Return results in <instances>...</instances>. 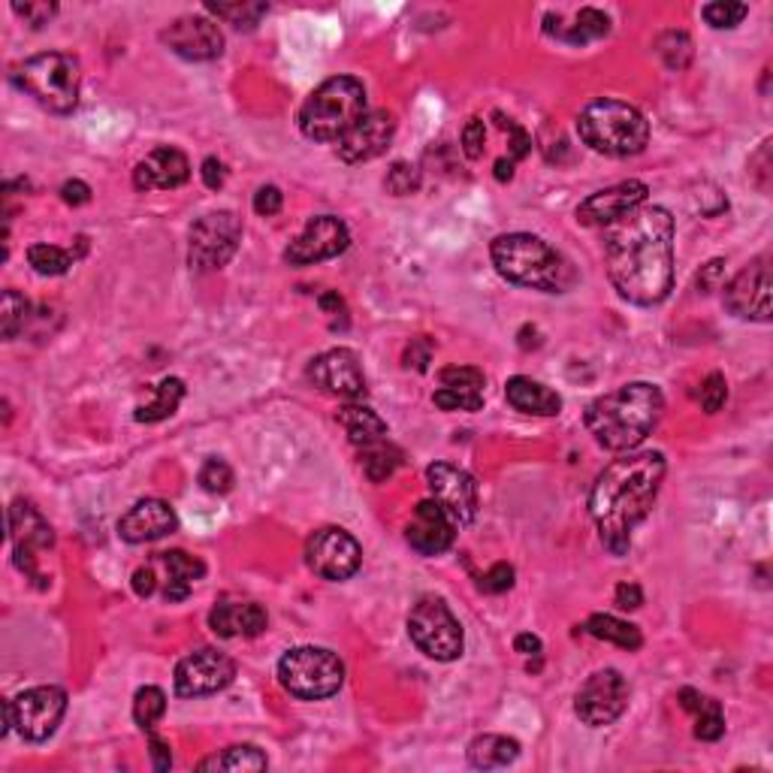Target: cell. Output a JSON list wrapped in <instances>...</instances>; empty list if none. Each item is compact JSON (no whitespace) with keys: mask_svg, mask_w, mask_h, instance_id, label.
I'll use <instances>...</instances> for the list:
<instances>
[{"mask_svg":"<svg viewBox=\"0 0 773 773\" xmlns=\"http://www.w3.org/2000/svg\"><path fill=\"white\" fill-rule=\"evenodd\" d=\"M608 275L622 300L656 305L674 287V218L662 206H641L605 227Z\"/></svg>","mask_w":773,"mask_h":773,"instance_id":"cell-1","label":"cell"},{"mask_svg":"<svg viewBox=\"0 0 773 773\" xmlns=\"http://www.w3.org/2000/svg\"><path fill=\"white\" fill-rule=\"evenodd\" d=\"M668 462L658 450H644L629 457L613 459L608 469L598 475L596 487L589 492V514L596 520L598 535L605 551L613 556H625L632 547V532L644 523L653 511L658 487L665 481Z\"/></svg>","mask_w":773,"mask_h":773,"instance_id":"cell-2","label":"cell"},{"mask_svg":"<svg viewBox=\"0 0 773 773\" xmlns=\"http://www.w3.org/2000/svg\"><path fill=\"white\" fill-rule=\"evenodd\" d=\"M665 396L656 384L634 381L610 390L586 409V426L598 445L608 450H634L662 421Z\"/></svg>","mask_w":773,"mask_h":773,"instance_id":"cell-3","label":"cell"},{"mask_svg":"<svg viewBox=\"0 0 773 773\" xmlns=\"http://www.w3.org/2000/svg\"><path fill=\"white\" fill-rule=\"evenodd\" d=\"M490 254L499 275L511 284H520V287L565 293L577 282L575 266L556 248L532 233L499 236L492 242Z\"/></svg>","mask_w":773,"mask_h":773,"instance_id":"cell-4","label":"cell"},{"mask_svg":"<svg viewBox=\"0 0 773 773\" xmlns=\"http://www.w3.org/2000/svg\"><path fill=\"white\" fill-rule=\"evenodd\" d=\"M580 140L598 154L608 157H632L641 154L650 142V124L641 109L622 100H596L577 116Z\"/></svg>","mask_w":773,"mask_h":773,"instance_id":"cell-5","label":"cell"},{"mask_svg":"<svg viewBox=\"0 0 773 773\" xmlns=\"http://www.w3.org/2000/svg\"><path fill=\"white\" fill-rule=\"evenodd\" d=\"M366 116V88L353 76L317 85L300 109V130L315 142H339Z\"/></svg>","mask_w":773,"mask_h":773,"instance_id":"cell-6","label":"cell"},{"mask_svg":"<svg viewBox=\"0 0 773 773\" xmlns=\"http://www.w3.org/2000/svg\"><path fill=\"white\" fill-rule=\"evenodd\" d=\"M12 83L48 112H73L79 104V61L64 52H43L12 70Z\"/></svg>","mask_w":773,"mask_h":773,"instance_id":"cell-7","label":"cell"},{"mask_svg":"<svg viewBox=\"0 0 773 773\" xmlns=\"http://www.w3.org/2000/svg\"><path fill=\"white\" fill-rule=\"evenodd\" d=\"M282 686L303 701H324L333 698L345 683V665L333 650L324 646H296L284 653L279 662Z\"/></svg>","mask_w":773,"mask_h":773,"instance_id":"cell-8","label":"cell"},{"mask_svg":"<svg viewBox=\"0 0 773 773\" xmlns=\"http://www.w3.org/2000/svg\"><path fill=\"white\" fill-rule=\"evenodd\" d=\"M409 634L423 656L454 662L462 656V625L442 598H421L409 613Z\"/></svg>","mask_w":773,"mask_h":773,"instance_id":"cell-9","label":"cell"},{"mask_svg":"<svg viewBox=\"0 0 773 773\" xmlns=\"http://www.w3.org/2000/svg\"><path fill=\"white\" fill-rule=\"evenodd\" d=\"M242 242V221L236 211H209L190 227V266L199 272H215L230 263Z\"/></svg>","mask_w":773,"mask_h":773,"instance_id":"cell-10","label":"cell"},{"mask_svg":"<svg viewBox=\"0 0 773 773\" xmlns=\"http://www.w3.org/2000/svg\"><path fill=\"white\" fill-rule=\"evenodd\" d=\"M3 704L10 707L12 728L24 740L43 743L58 731L61 719L67 714V692L58 686H34Z\"/></svg>","mask_w":773,"mask_h":773,"instance_id":"cell-11","label":"cell"},{"mask_svg":"<svg viewBox=\"0 0 773 773\" xmlns=\"http://www.w3.org/2000/svg\"><path fill=\"white\" fill-rule=\"evenodd\" d=\"M629 695L632 692H629V683H625L620 671H596L592 677H586V683L575 695L577 719L589 728L613 726L625 714Z\"/></svg>","mask_w":773,"mask_h":773,"instance_id":"cell-12","label":"cell"},{"mask_svg":"<svg viewBox=\"0 0 773 773\" xmlns=\"http://www.w3.org/2000/svg\"><path fill=\"white\" fill-rule=\"evenodd\" d=\"M305 563L324 580H348L360 571L363 547L345 529H317L305 544Z\"/></svg>","mask_w":773,"mask_h":773,"instance_id":"cell-13","label":"cell"},{"mask_svg":"<svg viewBox=\"0 0 773 773\" xmlns=\"http://www.w3.org/2000/svg\"><path fill=\"white\" fill-rule=\"evenodd\" d=\"M10 538H12V556H15V565L22 568L24 575L36 580L40 586L43 584V575L36 571V553L48 551L55 544V532L48 526V520L34 504L24 502H12L10 508Z\"/></svg>","mask_w":773,"mask_h":773,"instance_id":"cell-14","label":"cell"},{"mask_svg":"<svg viewBox=\"0 0 773 773\" xmlns=\"http://www.w3.org/2000/svg\"><path fill=\"white\" fill-rule=\"evenodd\" d=\"M236 677V662L221 650H194L176 665V692L182 698H203L227 689Z\"/></svg>","mask_w":773,"mask_h":773,"instance_id":"cell-15","label":"cell"},{"mask_svg":"<svg viewBox=\"0 0 773 773\" xmlns=\"http://www.w3.org/2000/svg\"><path fill=\"white\" fill-rule=\"evenodd\" d=\"M351 242V233L341 218L336 215H317L312 221L305 224V230L296 239H293L287 251H284V260L291 266H312V263H320V260L339 258L341 251L348 248Z\"/></svg>","mask_w":773,"mask_h":773,"instance_id":"cell-16","label":"cell"},{"mask_svg":"<svg viewBox=\"0 0 773 773\" xmlns=\"http://www.w3.org/2000/svg\"><path fill=\"white\" fill-rule=\"evenodd\" d=\"M426 481L433 490V499L447 514L454 516L457 526H466L478 514V483L469 471L457 469L450 462H435L426 469Z\"/></svg>","mask_w":773,"mask_h":773,"instance_id":"cell-17","label":"cell"},{"mask_svg":"<svg viewBox=\"0 0 773 773\" xmlns=\"http://www.w3.org/2000/svg\"><path fill=\"white\" fill-rule=\"evenodd\" d=\"M308 378L329 396L348 399V402L366 396L363 366L357 360V353L348 348H333V351L315 357L308 366Z\"/></svg>","mask_w":773,"mask_h":773,"instance_id":"cell-18","label":"cell"},{"mask_svg":"<svg viewBox=\"0 0 773 773\" xmlns=\"http://www.w3.org/2000/svg\"><path fill=\"white\" fill-rule=\"evenodd\" d=\"M393 137H396V116L386 109H372L341 137L336 152L345 164H363L384 154Z\"/></svg>","mask_w":773,"mask_h":773,"instance_id":"cell-19","label":"cell"},{"mask_svg":"<svg viewBox=\"0 0 773 773\" xmlns=\"http://www.w3.org/2000/svg\"><path fill=\"white\" fill-rule=\"evenodd\" d=\"M726 305L731 315L743 320H771V266L759 258L752 266L738 272L726 287Z\"/></svg>","mask_w":773,"mask_h":773,"instance_id":"cell-20","label":"cell"},{"mask_svg":"<svg viewBox=\"0 0 773 773\" xmlns=\"http://www.w3.org/2000/svg\"><path fill=\"white\" fill-rule=\"evenodd\" d=\"M161 40L185 61H215L224 52L221 28L203 15H182L166 28Z\"/></svg>","mask_w":773,"mask_h":773,"instance_id":"cell-21","label":"cell"},{"mask_svg":"<svg viewBox=\"0 0 773 773\" xmlns=\"http://www.w3.org/2000/svg\"><path fill=\"white\" fill-rule=\"evenodd\" d=\"M646 185L644 182H620L608 190H598L592 197H586L577 206V221L586 227H610L620 218H625L629 211L641 209L646 203Z\"/></svg>","mask_w":773,"mask_h":773,"instance_id":"cell-22","label":"cell"},{"mask_svg":"<svg viewBox=\"0 0 773 773\" xmlns=\"http://www.w3.org/2000/svg\"><path fill=\"white\" fill-rule=\"evenodd\" d=\"M405 538H409L411 551H417L421 556H438L457 538V523L435 499H426L414 508Z\"/></svg>","mask_w":773,"mask_h":773,"instance_id":"cell-23","label":"cell"},{"mask_svg":"<svg viewBox=\"0 0 773 773\" xmlns=\"http://www.w3.org/2000/svg\"><path fill=\"white\" fill-rule=\"evenodd\" d=\"M178 529L176 511L164 499H142L118 520V535L128 544H149L173 535Z\"/></svg>","mask_w":773,"mask_h":773,"instance_id":"cell-24","label":"cell"},{"mask_svg":"<svg viewBox=\"0 0 773 773\" xmlns=\"http://www.w3.org/2000/svg\"><path fill=\"white\" fill-rule=\"evenodd\" d=\"M149 568H152L157 592H161L166 601H182V598H188L194 584L206 575V565L199 563L197 556H188L185 551L157 553L152 563H149Z\"/></svg>","mask_w":773,"mask_h":773,"instance_id":"cell-25","label":"cell"},{"mask_svg":"<svg viewBox=\"0 0 773 773\" xmlns=\"http://www.w3.org/2000/svg\"><path fill=\"white\" fill-rule=\"evenodd\" d=\"M190 178V164L185 152L161 145L154 149L145 161L137 164L133 170V185L140 190H173L182 188Z\"/></svg>","mask_w":773,"mask_h":773,"instance_id":"cell-26","label":"cell"},{"mask_svg":"<svg viewBox=\"0 0 773 773\" xmlns=\"http://www.w3.org/2000/svg\"><path fill=\"white\" fill-rule=\"evenodd\" d=\"M266 625L270 617L254 601H221L209 613V629L218 638H258Z\"/></svg>","mask_w":773,"mask_h":773,"instance_id":"cell-27","label":"cell"},{"mask_svg":"<svg viewBox=\"0 0 773 773\" xmlns=\"http://www.w3.org/2000/svg\"><path fill=\"white\" fill-rule=\"evenodd\" d=\"M504 399L523 414H535V417H556L563 411V396L551 390L541 381H532L526 375H514L504 384Z\"/></svg>","mask_w":773,"mask_h":773,"instance_id":"cell-28","label":"cell"},{"mask_svg":"<svg viewBox=\"0 0 773 773\" xmlns=\"http://www.w3.org/2000/svg\"><path fill=\"white\" fill-rule=\"evenodd\" d=\"M544 22H547L544 31L556 36V40L568 43V46H586V43L610 34V19L601 10H592V7L577 12L575 24H559V15H547Z\"/></svg>","mask_w":773,"mask_h":773,"instance_id":"cell-29","label":"cell"},{"mask_svg":"<svg viewBox=\"0 0 773 773\" xmlns=\"http://www.w3.org/2000/svg\"><path fill=\"white\" fill-rule=\"evenodd\" d=\"M679 707L686 714L695 716V738L698 740H719L726 734V716L722 707L714 698H707L695 689H679Z\"/></svg>","mask_w":773,"mask_h":773,"instance_id":"cell-30","label":"cell"},{"mask_svg":"<svg viewBox=\"0 0 773 773\" xmlns=\"http://www.w3.org/2000/svg\"><path fill=\"white\" fill-rule=\"evenodd\" d=\"M339 423L357 447H369L386 438V423L369 405H360V402H348L339 411Z\"/></svg>","mask_w":773,"mask_h":773,"instance_id":"cell-31","label":"cell"},{"mask_svg":"<svg viewBox=\"0 0 773 773\" xmlns=\"http://www.w3.org/2000/svg\"><path fill=\"white\" fill-rule=\"evenodd\" d=\"M520 755V743L514 738L504 734H481L469 743V762L478 771H496V767H508L516 762Z\"/></svg>","mask_w":773,"mask_h":773,"instance_id":"cell-32","label":"cell"},{"mask_svg":"<svg viewBox=\"0 0 773 773\" xmlns=\"http://www.w3.org/2000/svg\"><path fill=\"white\" fill-rule=\"evenodd\" d=\"M584 629L586 634H592V638H598V641L617 644L622 646V650H629V653L641 650V644H644V638H641V632H638V625H632V622H625V620H617V617H610V613H592V617L586 620Z\"/></svg>","mask_w":773,"mask_h":773,"instance_id":"cell-33","label":"cell"},{"mask_svg":"<svg viewBox=\"0 0 773 773\" xmlns=\"http://www.w3.org/2000/svg\"><path fill=\"white\" fill-rule=\"evenodd\" d=\"M185 399V381L182 378H164L161 384L154 386V399L149 405L137 409V421L140 423H161L170 414H176V409Z\"/></svg>","mask_w":773,"mask_h":773,"instance_id":"cell-34","label":"cell"},{"mask_svg":"<svg viewBox=\"0 0 773 773\" xmlns=\"http://www.w3.org/2000/svg\"><path fill=\"white\" fill-rule=\"evenodd\" d=\"M270 759L251 747V743H242V747H227L224 752H215L211 759L199 762V771H266Z\"/></svg>","mask_w":773,"mask_h":773,"instance_id":"cell-35","label":"cell"},{"mask_svg":"<svg viewBox=\"0 0 773 773\" xmlns=\"http://www.w3.org/2000/svg\"><path fill=\"white\" fill-rule=\"evenodd\" d=\"M360 462H363L366 478L372 483H381L402 466V450L396 445H390V438H384V442H375V445L360 447Z\"/></svg>","mask_w":773,"mask_h":773,"instance_id":"cell-36","label":"cell"},{"mask_svg":"<svg viewBox=\"0 0 773 773\" xmlns=\"http://www.w3.org/2000/svg\"><path fill=\"white\" fill-rule=\"evenodd\" d=\"M166 714V695L157 686H142L133 695V719L142 731H152Z\"/></svg>","mask_w":773,"mask_h":773,"instance_id":"cell-37","label":"cell"},{"mask_svg":"<svg viewBox=\"0 0 773 773\" xmlns=\"http://www.w3.org/2000/svg\"><path fill=\"white\" fill-rule=\"evenodd\" d=\"M73 251H64L58 246H48V242H36L28 248V263L34 266L40 275H64L73 266Z\"/></svg>","mask_w":773,"mask_h":773,"instance_id":"cell-38","label":"cell"},{"mask_svg":"<svg viewBox=\"0 0 773 773\" xmlns=\"http://www.w3.org/2000/svg\"><path fill=\"white\" fill-rule=\"evenodd\" d=\"M206 10H209L211 15H218L221 22L251 31V28L270 12V7H266V3H242V0H239V3H206Z\"/></svg>","mask_w":773,"mask_h":773,"instance_id":"cell-39","label":"cell"},{"mask_svg":"<svg viewBox=\"0 0 773 773\" xmlns=\"http://www.w3.org/2000/svg\"><path fill=\"white\" fill-rule=\"evenodd\" d=\"M31 317V303L19 291H3V308H0V333L3 339L12 341Z\"/></svg>","mask_w":773,"mask_h":773,"instance_id":"cell-40","label":"cell"},{"mask_svg":"<svg viewBox=\"0 0 773 773\" xmlns=\"http://www.w3.org/2000/svg\"><path fill=\"white\" fill-rule=\"evenodd\" d=\"M658 55L668 64V70H686L692 61V40L683 31L658 36Z\"/></svg>","mask_w":773,"mask_h":773,"instance_id":"cell-41","label":"cell"},{"mask_svg":"<svg viewBox=\"0 0 773 773\" xmlns=\"http://www.w3.org/2000/svg\"><path fill=\"white\" fill-rule=\"evenodd\" d=\"M435 405L442 411H481L483 390H466V386H442L435 390Z\"/></svg>","mask_w":773,"mask_h":773,"instance_id":"cell-42","label":"cell"},{"mask_svg":"<svg viewBox=\"0 0 773 773\" xmlns=\"http://www.w3.org/2000/svg\"><path fill=\"white\" fill-rule=\"evenodd\" d=\"M747 15H750V7L747 3H731V0H719V3H707L704 7V22L716 28V31L738 28Z\"/></svg>","mask_w":773,"mask_h":773,"instance_id":"cell-43","label":"cell"},{"mask_svg":"<svg viewBox=\"0 0 773 773\" xmlns=\"http://www.w3.org/2000/svg\"><path fill=\"white\" fill-rule=\"evenodd\" d=\"M199 483H203V490L206 492L224 496V492L233 490V469H230L224 459H206L203 469H199Z\"/></svg>","mask_w":773,"mask_h":773,"instance_id":"cell-44","label":"cell"},{"mask_svg":"<svg viewBox=\"0 0 773 773\" xmlns=\"http://www.w3.org/2000/svg\"><path fill=\"white\" fill-rule=\"evenodd\" d=\"M384 188L390 190L393 197H409V194H414V190L421 188V173H417V166L402 164V161L393 164L384 178Z\"/></svg>","mask_w":773,"mask_h":773,"instance_id":"cell-45","label":"cell"},{"mask_svg":"<svg viewBox=\"0 0 773 773\" xmlns=\"http://www.w3.org/2000/svg\"><path fill=\"white\" fill-rule=\"evenodd\" d=\"M438 381H442V386H466V390H483V384H487V375H483L481 369H475V366H447V369H442V372H438Z\"/></svg>","mask_w":773,"mask_h":773,"instance_id":"cell-46","label":"cell"},{"mask_svg":"<svg viewBox=\"0 0 773 773\" xmlns=\"http://www.w3.org/2000/svg\"><path fill=\"white\" fill-rule=\"evenodd\" d=\"M726 399H728L726 375H719V372H714V375L704 378V384H701V409L707 411V414H716V411L726 405Z\"/></svg>","mask_w":773,"mask_h":773,"instance_id":"cell-47","label":"cell"},{"mask_svg":"<svg viewBox=\"0 0 773 773\" xmlns=\"http://www.w3.org/2000/svg\"><path fill=\"white\" fill-rule=\"evenodd\" d=\"M511 586H514V568H511L508 563H496L490 571L481 577V592H487V596L508 592Z\"/></svg>","mask_w":773,"mask_h":773,"instance_id":"cell-48","label":"cell"},{"mask_svg":"<svg viewBox=\"0 0 773 773\" xmlns=\"http://www.w3.org/2000/svg\"><path fill=\"white\" fill-rule=\"evenodd\" d=\"M483 145H487V124L481 118H469V124L462 130V152L469 161L483 157Z\"/></svg>","mask_w":773,"mask_h":773,"instance_id":"cell-49","label":"cell"},{"mask_svg":"<svg viewBox=\"0 0 773 773\" xmlns=\"http://www.w3.org/2000/svg\"><path fill=\"white\" fill-rule=\"evenodd\" d=\"M12 12L22 15L31 28H43V24H48V19L58 12V7H55V3H12Z\"/></svg>","mask_w":773,"mask_h":773,"instance_id":"cell-50","label":"cell"},{"mask_svg":"<svg viewBox=\"0 0 773 773\" xmlns=\"http://www.w3.org/2000/svg\"><path fill=\"white\" fill-rule=\"evenodd\" d=\"M284 206V197L282 190L275 188V185H263V188L254 194V211L258 215H263V218H272V215H279Z\"/></svg>","mask_w":773,"mask_h":773,"instance_id":"cell-51","label":"cell"},{"mask_svg":"<svg viewBox=\"0 0 773 773\" xmlns=\"http://www.w3.org/2000/svg\"><path fill=\"white\" fill-rule=\"evenodd\" d=\"M722 275H726V260H710L707 266H701V272H698V291L701 293H710L716 291L719 284H722Z\"/></svg>","mask_w":773,"mask_h":773,"instance_id":"cell-52","label":"cell"},{"mask_svg":"<svg viewBox=\"0 0 773 773\" xmlns=\"http://www.w3.org/2000/svg\"><path fill=\"white\" fill-rule=\"evenodd\" d=\"M433 360V345L423 339H414L409 345V351H405V366H414L417 372H426V363Z\"/></svg>","mask_w":773,"mask_h":773,"instance_id":"cell-53","label":"cell"},{"mask_svg":"<svg viewBox=\"0 0 773 773\" xmlns=\"http://www.w3.org/2000/svg\"><path fill=\"white\" fill-rule=\"evenodd\" d=\"M613 601H617V608L620 610H638L644 605V592H641V586L638 584H620L617 586V592H613Z\"/></svg>","mask_w":773,"mask_h":773,"instance_id":"cell-54","label":"cell"},{"mask_svg":"<svg viewBox=\"0 0 773 773\" xmlns=\"http://www.w3.org/2000/svg\"><path fill=\"white\" fill-rule=\"evenodd\" d=\"M199 176H203V185L209 190H218L224 188V182H227V170H224V164L218 161V157H206L203 161V170H199Z\"/></svg>","mask_w":773,"mask_h":773,"instance_id":"cell-55","label":"cell"},{"mask_svg":"<svg viewBox=\"0 0 773 773\" xmlns=\"http://www.w3.org/2000/svg\"><path fill=\"white\" fill-rule=\"evenodd\" d=\"M61 199H64L67 206H85V203L91 199V188H88L85 182H79V178H73V182H64V185H61Z\"/></svg>","mask_w":773,"mask_h":773,"instance_id":"cell-56","label":"cell"},{"mask_svg":"<svg viewBox=\"0 0 773 773\" xmlns=\"http://www.w3.org/2000/svg\"><path fill=\"white\" fill-rule=\"evenodd\" d=\"M767 157H771V140H764L762 149H759V154L752 157V164H762V170H759V173H752L762 190L771 188V161H767Z\"/></svg>","mask_w":773,"mask_h":773,"instance_id":"cell-57","label":"cell"},{"mask_svg":"<svg viewBox=\"0 0 773 773\" xmlns=\"http://www.w3.org/2000/svg\"><path fill=\"white\" fill-rule=\"evenodd\" d=\"M149 752H152L154 771H170L173 767V752H170V747L161 738L149 740Z\"/></svg>","mask_w":773,"mask_h":773,"instance_id":"cell-58","label":"cell"},{"mask_svg":"<svg viewBox=\"0 0 773 773\" xmlns=\"http://www.w3.org/2000/svg\"><path fill=\"white\" fill-rule=\"evenodd\" d=\"M514 650L520 656H541V638L535 634H516L514 638Z\"/></svg>","mask_w":773,"mask_h":773,"instance_id":"cell-59","label":"cell"},{"mask_svg":"<svg viewBox=\"0 0 773 773\" xmlns=\"http://www.w3.org/2000/svg\"><path fill=\"white\" fill-rule=\"evenodd\" d=\"M317 305H320L327 315H339V312H345V300H341L339 293H333V291L320 293V296H317Z\"/></svg>","mask_w":773,"mask_h":773,"instance_id":"cell-60","label":"cell"},{"mask_svg":"<svg viewBox=\"0 0 773 773\" xmlns=\"http://www.w3.org/2000/svg\"><path fill=\"white\" fill-rule=\"evenodd\" d=\"M496 178H499V182H511V178H514V161L499 157V161H496Z\"/></svg>","mask_w":773,"mask_h":773,"instance_id":"cell-61","label":"cell"}]
</instances>
